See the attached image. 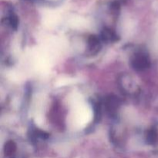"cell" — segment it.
<instances>
[{"label":"cell","mask_w":158,"mask_h":158,"mask_svg":"<svg viewBox=\"0 0 158 158\" xmlns=\"http://www.w3.org/2000/svg\"><path fill=\"white\" fill-rule=\"evenodd\" d=\"M133 65L137 69H144L148 66V60L144 55L137 56L133 61Z\"/></svg>","instance_id":"1"},{"label":"cell","mask_w":158,"mask_h":158,"mask_svg":"<svg viewBox=\"0 0 158 158\" xmlns=\"http://www.w3.org/2000/svg\"><path fill=\"white\" fill-rule=\"evenodd\" d=\"M15 149H16V147L15 144L14 143V142L9 141L6 143V148H5V153H6V156H12L14 153L15 152Z\"/></svg>","instance_id":"2"}]
</instances>
